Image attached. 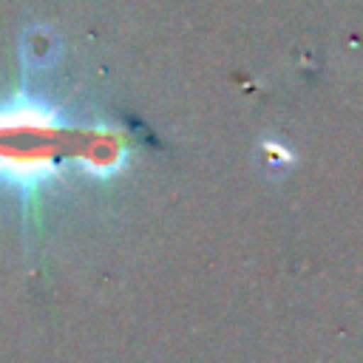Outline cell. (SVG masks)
<instances>
[{"instance_id": "obj_1", "label": "cell", "mask_w": 363, "mask_h": 363, "mask_svg": "<svg viewBox=\"0 0 363 363\" xmlns=\"http://www.w3.org/2000/svg\"><path fill=\"white\" fill-rule=\"evenodd\" d=\"M62 122L34 96L17 94L0 102V184L20 196L37 193L57 173Z\"/></svg>"}]
</instances>
